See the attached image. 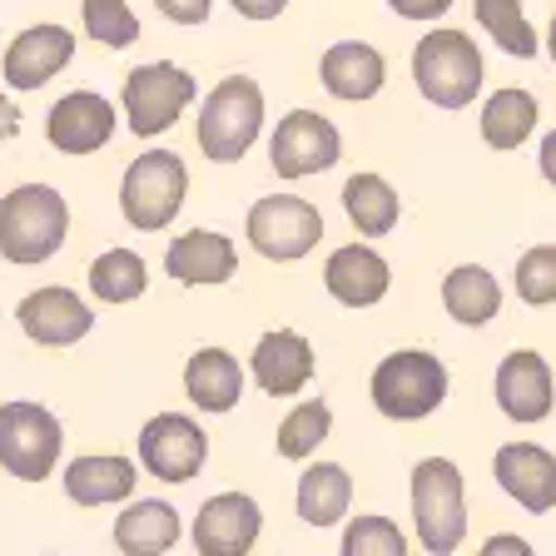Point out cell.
<instances>
[{"instance_id":"1","label":"cell","mask_w":556,"mask_h":556,"mask_svg":"<svg viewBox=\"0 0 556 556\" xmlns=\"http://www.w3.org/2000/svg\"><path fill=\"white\" fill-rule=\"evenodd\" d=\"M264 135V90L249 75H224L199 104V154L214 164H239Z\"/></svg>"},{"instance_id":"2","label":"cell","mask_w":556,"mask_h":556,"mask_svg":"<svg viewBox=\"0 0 556 556\" xmlns=\"http://www.w3.org/2000/svg\"><path fill=\"white\" fill-rule=\"evenodd\" d=\"M70 233V204L50 185H15L0 199V258L5 264H46Z\"/></svg>"},{"instance_id":"3","label":"cell","mask_w":556,"mask_h":556,"mask_svg":"<svg viewBox=\"0 0 556 556\" xmlns=\"http://www.w3.org/2000/svg\"><path fill=\"white\" fill-rule=\"evenodd\" d=\"M368 397L388 422H422L447 403V363L428 348H397L372 368Z\"/></svg>"},{"instance_id":"4","label":"cell","mask_w":556,"mask_h":556,"mask_svg":"<svg viewBox=\"0 0 556 556\" xmlns=\"http://www.w3.org/2000/svg\"><path fill=\"white\" fill-rule=\"evenodd\" d=\"M413 80L417 94L438 110H467L482 90V50L467 30H428L413 46Z\"/></svg>"},{"instance_id":"5","label":"cell","mask_w":556,"mask_h":556,"mask_svg":"<svg viewBox=\"0 0 556 556\" xmlns=\"http://www.w3.org/2000/svg\"><path fill=\"white\" fill-rule=\"evenodd\" d=\"M413 527L428 556H452L467 542L463 467L452 457H422L413 467Z\"/></svg>"},{"instance_id":"6","label":"cell","mask_w":556,"mask_h":556,"mask_svg":"<svg viewBox=\"0 0 556 556\" xmlns=\"http://www.w3.org/2000/svg\"><path fill=\"white\" fill-rule=\"evenodd\" d=\"M189 194V169L174 150H144L129 160L125 185H119V214L129 229L160 233L179 219Z\"/></svg>"},{"instance_id":"7","label":"cell","mask_w":556,"mask_h":556,"mask_svg":"<svg viewBox=\"0 0 556 556\" xmlns=\"http://www.w3.org/2000/svg\"><path fill=\"white\" fill-rule=\"evenodd\" d=\"M65 452V428L50 407L30 403V397H11L0 403V467L21 482H46L60 467Z\"/></svg>"},{"instance_id":"8","label":"cell","mask_w":556,"mask_h":556,"mask_svg":"<svg viewBox=\"0 0 556 556\" xmlns=\"http://www.w3.org/2000/svg\"><path fill=\"white\" fill-rule=\"evenodd\" d=\"M194 94H199L194 75H189L185 65H174V60L135 65L125 75V90H119L129 135L154 139V135H164V129H174L179 125V115L194 104Z\"/></svg>"},{"instance_id":"9","label":"cell","mask_w":556,"mask_h":556,"mask_svg":"<svg viewBox=\"0 0 556 556\" xmlns=\"http://www.w3.org/2000/svg\"><path fill=\"white\" fill-rule=\"evenodd\" d=\"M243 233L254 243V254L274 258V264H299L324 239V214L299 194H268L249 208Z\"/></svg>"},{"instance_id":"10","label":"cell","mask_w":556,"mask_h":556,"mask_svg":"<svg viewBox=\"0 0 556 556\" xmlns=\"http://www.w3.org/2000/svg\"><path fill=\"white\" fill-rule=\"evenodd\" d=\"M338 160H343V135L318 110H289V115L278 119L274 139H268V164H274L278 179L328 174Z\"/></svg>"},{"instance_id":"11","label":"cell","mask_w":556,"mask_h":556,"mask_svg":"<svg viewBox=\"0 0 556 556\" xmlns=\"http://www.w3.org/2000/svg\"><path fill=\"white\" fill-rule=\"evenodd\" d=\"M208 463V432L189 413H160L139 428V467L160 482H194Z\"/></svg>"},{"instance_id":"12","label":"cell","mask_w":556,"mask_h":556,"mask_svg":"<svg viewBox=\"0 0 556 556\" xmlns=\"http://www.w3.org/2000/svg\"><path fill=\"white\" fill-rule=\"evenodd\" d=\"M492 393H497L502 417H511L517 428H536V422H546L556 407L552 363H546L536 348H511L507 358L497 363Z\"/></svg>"},{"instance_id":"13","label":"cell","mask_w":556,"mask_h":556,"mask_svg":"<svg viewBox=\"0 0 556 556\" xmlns=\"http://www.w3.org/2000/svg\"><path fill=\"white\" fill-rule=\"evenodd\" d=\"M189 536L199 556H249L264 536V507L249 492H214L199 507Z\"/></svg>"},{"instance_id":"14","label":"cell","mask_w":556,"mask_h":556,"mask_svg":"<svg viewBox=\"0 0 556 556\" xmlns=\"http://www.w3.org/2000/svg\"><path fill=\"white\" fill-rule=\"evenodd\" d=\"M115 125H119L115 104L104 100L100 90H70L50 104L46 139L60 154H75V160H80V154L104 150V144L115 139Z\"/></svg>"},{"instance_id":"15","label":"cell","mask_w":556,"mask_h":556,"mask_svg":"<svg viewBox=\"0 0 556 556\" xmlns=\"http://www.w3.org/2000/svg\"><path fill=\"white\" fill-rule=\"evenodd\" d=\"M15 324H21V333L40 348H70L94 328V308L75 289L50 283V289L25 293L21 308H15Z\"/></svg>"},{"instance_id":"16","label":"cell","mask_w":556,"mask_h":556,"mask_svg":"<svg viewBox=\"0 0 556 556\" xmlns=\"http://www.w3.org/2000/svg\"><path fill=\"white\" fill-rule=\"evenodd\" d=\"M75 60V35L65 25H25L5 46V60H0V80L11 90H40L60 75V70Z\"/></svg>"},{"instance_id":"17","label":"cell","mask_w":556,"mask_h":556,"mask_svg":"<svg viewBox=\"0 0 556 556\" xmlns=\"http://www.w3.org/2000/svg\"><path fill=\"white\" fill-rule=\"evenodd\" d=\"M492 477L517 507H527L532 517L556 511V457L536 442H507L492 457Z\"/></svg>"},{"instance_id":"18","label":"cell","mask_w":556,"mask_h":556,"mask_svg":"<svg viewBox=\"0 0 556 556\" xmlns=\"http://www.w3.org/2000/svg\"><path fill=\"white\" fill-rule=\"evenodd\" d=\"M164 274L179 278L185 289H214V283H229L239 274V249L219 229H189L179 239H169Z\"/></svg>"},{"instance_id":"19","label":"cell","mask_w":556,"mask_h":556,"mask_svg":"<svg viewBox=\"0 0 556 556\" xmlns=\"http://www.w3.org/2000/svg\"><path fill=\"white\" fill-rule=\"evenodd\" d=\"M324 289L333 293L343 308H372L393 289V268L372 243H343L324 264Z\"/></svg>"},{"instance_id":"20","label":"cell","mask_w":556,"mask_h":556,"mask_svg":"<svg viewBox=\"0 0 556 556\" xmlns=\"http://www.w3.org/2000/svg\"><path fill=\"white\" fill-rule=\"evenodd\" d=\"M254 382L268 397H299L313 382V343L299 333V328H274L254 343Z\"/></svg>"},{"instance_id":"21","label":"cell","mask_w":556,"mask_h":556,"mask_svg":"<svg viewBox=\"0 0 556 556\" xmlns=\"http://www.w3.org/2000/svg\"><path fill=\"white\" fill-rule=\"evenodd\" d=\"M318 80H324V90L333 94V100L363 104L388 85V60H382V50L368 46V40H338V46L324 50Z\"/></svg>"},{"instance_id":"22","label":"cell","mask_w":556,"mask_h":556,"mask_svg":"<svg viewBox=\"0 0 556 556\" xmlns=\"http://www.w3.org/2000/svg\"><path fill=\"white\" fill-rule=\"evenodd\" d=\"M139 467L119 452H85L65 467V497L75 507H115V502L135 497Z\"/></svg>"},{"instance_id":"23","label":"cell","mask_w":556,"mask_h":556,"mask_svg":"<svg viewBox=\"0 0 556 556\" xmlns=\"http://www.w3.org/2000/svg\"><path fill=\"white\" fill-rule=\"evenodd\" d=\"M185 393L199 413H233L243 397V368L229 348H194L185 363Z\"/></svg>"},{"instance_id":"24","label":"cell","mask_w":556,"mask_h":556,"mask_svg":"<svg viewBox=\"0 0 556 556\" xmlns=\"http://www.w3.org/2000/svg\"><path fill=\"white\" fill-rule=\"evenodd\" d=\"M179 536H185V521H179V511L160 497L129 502V507L115 517V546L125 556H164V552H174Z\"/></svg>"},{"instance_id":"25","label":"cell","mask_w":556,"mask_h":556,"mask_svg":"<svg viewBox=\"0 0 556 556\" xmlns=\"http://www.w3.org/2000/svg\"><path fill=\"white\" fill-rule=\"evenodd\" d=\"M442 308L467 328H486L502 313V283L482 264H457L442 278Z\"/></svg>"},{"instance_id":"26","label":"cell","mask_w":556,"mask_h":556,"mask_svg":"<svg viewBox=\"0 0 556 556\" xmlns=\"http://www.w3.org/2000/svg\"><path fill=\"white\" fill-rule=\"evenodd\" d=\"M353 507V477L343 463H308L299 477V517L308 527H338Z\"/></svg>"},{"instance_id":"27","label":"cell","mask_w":556,"mask_h":556,"mask_svg":"<svg viewBox=\"0 0 556 556\" xmlns=\"http://www.w3.org/2000/svg\"><path fill=\"white\" fill-rule=\"evenodd\" d=\"M536 119H542V104L532 90H492L482 100V139L492 150H521L527 139L536 135Z\"/></svg>"},{"instance_id":"28","label":"cell","mask_w":556,"mask_h":556,"mask_svg":"<svg viewBox=\"0 0 556 556\" xmlns=\"http://www.w3.org/2000/svg\"><path fill=\"white\" fill-rule=\"evenodd\" d=\"M343 214L363 239H382L403 219V199H397V189L382 174H353L343 185Z\"/></svg>"},{"instance_id":"29","label":"cell","mask_w":556,"mask_h":556,"mask_svg":"<svg viewBox=\"0 0 556 556\" xmlns=\"http://www.w3.org/2000/svg\"><path fill=\"white\" fill-rule=\"evenodd\" d=\"M150 289V264L135 254V249H104L90 264V293L100 303H135Z\"/></svg>"},{"instance_id":"30","label":"cell","mask_w":556,"mask_h":556,"mask_svg":"<svg viewBox=\"0 0 556 556\" xmlns=\"http://www.w3.org/2000/svg\"><path fill=\"white\" fill-rule=\"evenodd\" d=\"M472 15L486 30V40H497L502 55H517V60L542 55V40H536L527 11H521V0H472Z\"/></svg>"},{"instance_id":"31","label":"cell","mask_w":556,"mask_h":556,"mask_svg":"<svg viewBox=\"0 0 556 556\" xmlns=\"http://www.w3.org/2000/svg\"><path fill=\"white\" fill-rule=\"evenodd\" d=\"M328 432H333V407L318 403V397H308V403L289 407V417L278 422L274 447H278L283 463H308L313 452L328 442Z\"/></svg>"},{"instance_id":"32","label":"cell","mask_w":556,"mask_h":556,"mask_svg":"<svg viewBox=\"0 0 556 556\" xmlns=\"http://www.w3.org/2000/svg\"><path fill=\"white\" fill-rule=\"evenodd\" d=\"M80 15L85 35L104 50H129L139 40V15L129 11V0H80Z\"/></svg>"},{"instance_id":"33","label":"cell","mask_w":556,"mask_h":556,"mask_svg":"<svg viewBox=\"0 0 556 556\" xmlns=\"http://www.w3.org/2000/svg\"><path fill=\"white\" fill-rule=\"evenodd\" d=\"M338 556H407V536L397 532V521L363 511V517H348Z\"/></svg>"},{"instance_id":"34","label":"cell","mask_w":556,"mask_h":556,"mask_svg":"<svg viewBox=\"0 0 556 556\" xmlns=\"http://www.w3.org/2000/svg\"><path fill=\"white\" fill-rule=\"evenodd\" d=\"M511 283H517V299L527 303V308L556 303V243H532V249L517 258Z\"/></svg>"},{"instance_id":"35","label":"cell","mask_w":556,"mask_h":556,"mask_svg":"<svg viewBox=\"0 0 556 556\" xmlns=\"http://www.w3.org/2000/svg\"><path fill=\"white\" fill-rule=\"evenodd\" d=\"M154 11L174 25H204L208 11H214V0H154Z\"/></svg>"},{"instance_id":"36","label":"cell","mask_w":556,"mask_h":556,"mask_svg":"<svg viewBox=\"0 0 556 556\" xmlns=\"http://www.w3.org/2000/svg\"><path fill=\"white\" fill-rule=\"evenodd\" d=\"M457 0H388V11L403 15V21H442Z\"/></svg>"},{"instance_id":"37","label":"cell","mask_w":556,"mask_h":556,"mask_svg":"<svg viewBox=\"0 0 556 556\" xmlns=\"http://www.w3.org/2000/svg\"><path fill=\"white\" fill-rule=\"evenodd\" d=\"M477 556H536L532 542L517 532H497V536H486L482 546H477Z\"/></svg>"},{"instance_id":"38","label":"cell","mask_w":556,"mask_h":556,"mask_svg":"<svg viewBox=\"0 0 556 556\" xmlns=\"http://www.w3.org/2000/svg\"><path fill=\"white\" fill-rule=\"evenodd\" d=\"M233 11L243 15V21H254V25H264V21H278V15L289 11V0H229Z\"/></svg>"},{"instance_id":"39","label":"cell","mask_w":556,"mask_h":556,"mask_svg":"<svg viewBox=\"0 0 556 556\" xmlns=\"http://www.w3.org/2000/svg\"><path fill=\"white\" fill-rule=\"evenodd\" d=\"M15 135H21V110L11 94H0V144H11Z\"/></svg>"},{"instance_id":"40","label":"cell","mask_w":556,"mask_h":556,"mask_svg":"<svg viewBox=\"0 0 556 556\" xmlns=\"http://www.w3.org/2000/svg\"><path fill=\"white\" fill-rule=\"evenodd\" d=\"M536 169H542V179L556 189V129L542 139V150H536Z\"/></svg>"},{"instance_id":"41","label":"cell","mask_w":556,"mask_h":556,"mask_svg":"<svg viewBox=\"0 0 556 556\" xmlns=\"http://www.w3.org/2000/svg\"><path fill=\"white\" fill-rule=\"evenodd\" d=\"M542 50L552 55V65H556V11H552V25H546V40H542Z\"/></svg>"}]
</instances>
